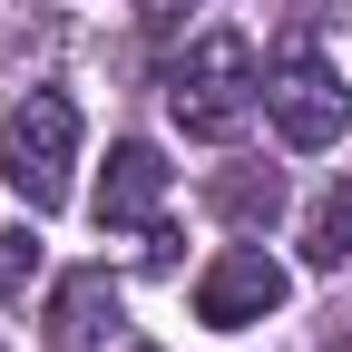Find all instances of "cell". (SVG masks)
Masks as SVG:
<instances>
[{"mask_svg": "<svg viewBox=\"0 0 352 352\" xmlns=\"http://www.w3.org/2000/svg\"><path fill=\"white\" fill-rule=\"evenodd\" d=\"M254 98H264V69H254L245 30H206L196 50L166 69V108H176L186 138H235V127L254 118Z\"/></svg>", "mask_w": 352, "mask_h": 352, "instance_id": "cell-1", "label": "cell"}, {"mask_svg": "<svg viewBox=\"0 0 352 352\" xmlns=\"http://www.w3.org/2000/svg\"><path fill=\"white\" fill-rule=\"evenodd\" d=\"M69 166H78V108L59 88H30V98L0 118V176H10V196L30 215H50L69 196Z\"/></svg>", "mask_w": 352, "mask_h": 352, "instance_id": "cell-2", "label": "cell"}, {"mask_svg": "<svg viewBox=\"0 0 352 352\" xmlns=\"http://www.w3.org/2000/svg\"><path fill=\"white\" fill-rule=\"evenodd\" d=\"M264 118L284 127V147H333L342 127H352V88L314 50H284L274 69H264Z\"/></svg>", "mask_w": 352, "mask_h": 352, "instance_id": "cell-3", "label": "cell"}, {"mask_svg": "<svg viewBox=\"0 0 352 352\" xmlns=\"http://www.w3.org/2000/svg\"><path fill=\"white\" fill-rule=\"evenodd\" d=\"M284 303V264L264 254V245H235V254H215L206 264V284H196V323H215V333H245V323H264Z\"/></svg>", "mask_w": 352, "mask_h": 352, "instance_id": "cell-4", "label": "cell"}, {"mask_svg": "<svg viewBox=\"0 0 352 352\" xmlns=\"http://www.w3.org/2000/svg\"><path fill=\"white\" fill-rule=\"evenodd\" d=\"M157 206H166V157H157L147 138L108 147V176H98V235H147Z\"/></svg>", "mask_w": 352, "mask_h": 352, "instance_id": "cell-5", "label": "cell"}, {"mask_svg": "<svg viewBox=\"0 0 352 352\" xmlns=\"http://www.w3.org/2000/svg\"><path fill=\"white\" fill-rule=\"evenodd\" d=\"M108 323H118V274H108V264H78V274H59V284H50L39 342H50V352H98V342H108Z\"/></svg>", "mask_w": 352, "mask_h": 352, "instance_id": "cell-6", "label": "cell"}, {"mask_svg": "<svg viewBox=\"0 0 352 352\" xmlns=\"http://www.w3.org/2000/svg\"><path fill=\"white\" fill-rule=\"evenodd\" d=\"M303 254H314L323 274H333L342 254H352V176H342V186H323V196H314V215H303Z\"/></svg>", "mask_w": 352, "mask_h": 352, "instance_id": "cell-7", "label": "cell"}, {"mask_svg": "<svg viewBox=\"0 0 352 352\" xmlns=\"http://www.w3.org/2000/svg\"><path fill=\"white\" fill-rule=\"evenodd\" d=\"M215 206H226L235 226H274V206H284V176H274V166H235L226 186H215Z\"/></svg>", "mask_w": 352, "mask_h": 352, "instance_id": "cell-8", "label": "cell"}, {"mask_svg": "<svg viewBox=\"0 0 352 352\" xmlns=\"http://www.w3.org/2000/svg\"><path fill=\"white\" fill-rule=\"evenodd\" d=\"M30 264H39V245H30L20 226H0V294H10V284L30 274Z\"/></svg>", "mask_w": 352, "mask_h": 352, "instance_id": "cell-9", "label": "cell"}]
</instances>
